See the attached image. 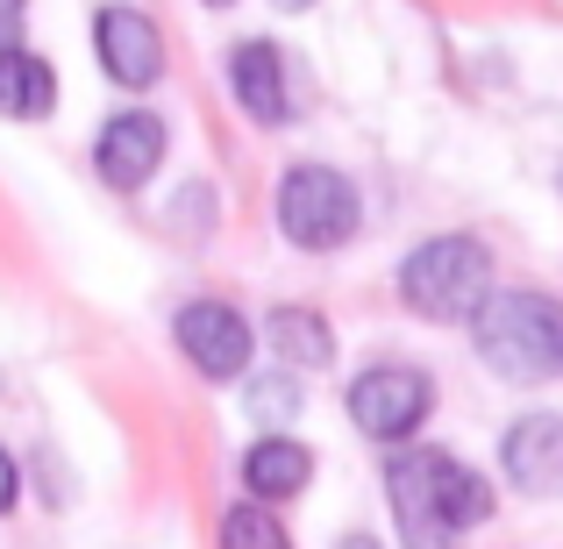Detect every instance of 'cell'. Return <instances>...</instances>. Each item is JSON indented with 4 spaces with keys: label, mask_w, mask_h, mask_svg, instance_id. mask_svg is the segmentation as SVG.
Here are the masks:
<instances>
[{
    "label": "cell",
    "mask_w": 563,
    "mask_h": 549,
    "mask_svg": "<svg viewBox=\"0 0 563 549\" xmlns=\"http://www.w3.org/2000/svg\"><path fill=\"white\" fill-rule=\"evenodd\" d=\"M93 51H100V72H108L114 86H129V94H151V86L165 79V36H157V22L143 8H129V0H114V8L93 14Z\"/></svg>",
    "instance_id": "8992f818"
},
{
    "label": "cell",
    "mask_w": 563,
    "mask_h": 549,
    "mask_svg": "<svg viewBox=\"0 0 563 549\" xmlns=\"http://www.w3.org/2000/svg\"><path fill=\"white\" fill-rule=\"evenodd\" d=\"M229 86H235V100H243V114H250V122H264V129H278L292 114L286 57H278V43H264V36H243L229 51Z\"/></svg>",
    "instance_id": "30bf717a"
},
{
    "label": "cell",
    "mask_w": 563,
    "mask_h": 549,
    "mask_svg": "<svg viewBox=\"0 0 563 549\" xmlns=\"http://www.w3.org/2000/svg\"><path fill=\"white\" fill-rule=\"evenodd\" d=\"M207 8H235V0H207Z\"/></svg>",
    "instance_id": "d6986e66"
},
{
    "label": "cell",
    "mask_w": 563,
    "mask_h": 549,
    "mask_svg": "<svg viewBox=\"0 0 563 549\" xmlns=\"http://www.w3.org/2000/svg\"><path fill=\"white\" fill-rule=\"evenodd\" d=\"M51 108H57V72L43 65V57H29L22 43L0 51V114L36 122V114H51Z\"/></svg>",
    "instance_id": "7c38bea8"
},
{
    "label": "cell",
    "mask_w": 563,
    "mask_h": 549,
    "mask_svg": "<svg viewBox=\"0 0 563 549\" xmlns=\"http://www.w3.org/2000/svg\"><path fill=\"white\" fill-rule=\"evenodd\" d=\"M357 221H364V200H357V186H350L343 172L292 165L286 179H278V229H286V243L343 250L350 235H357Z\"/></svg>",
    "instance_id": "277c9868"
},
{
    "label": "cell",
    "mask_w": 563,
    "mask_h": 549,
    "mask_svg": "<svg viewBox=\"0 0 563 549\" xmlns=\"http://www.w3.org/2000/svg\"><path fill=\"white\" fill-rule=\"evenodd\" d=\"M471 336H478V358L514 385L563 371V307L550 293H485L471 315Z\"/></svg>",
    "instance_id": "7a4b0ae2"
},
{
    "label": "cell",
    "mask_w": 563,
    "mask_h": 549,
    "mask_svg": "<svg viewBox=\"0 0 563 549\" xmlns=\"http://www.w3.org/2000/svg\"><path fill=\"white\" fill-rule=\"evenodd\" d=\"M14 485H22V479H14V457H8V450H0V514H8V507H14Z\"/></svg>",
    "instance_id": "e0dca14e"
},
{
    "label": "cell",
    "mask_w": 563,
    "mask_h": 549,
    "mask_svg": "<svg viewBox=\"0 0 563 549\" xmlns=\"http://www.w3.org/2000/svg\"><path fill=\"white\" fill-rule=\"evenodd\" d=\"M343 549H372V542H343Z\"/></svg>",
    "instance_id": "ffe728a7"
},
{
    "label": "cell",
    "mask_w": 563,
    "mask_h": 549,
    "mask_svg": "<svg viewBox=\"0 0 563 549\" xmlns=\"http://www.w3.org/2000/svg\"><path fill=\"white\" fill-rule=\"evenodd\" d=\"M428 407H435V385H428V371H413V364H378V371H364V378L350 385V421H357L372 442H407L413 428L428 421Z\"/></svg>",
    "instance_id": "5b68a950"
},
{
    "label": "cell",
    "mask_w": 563,
    "mask_h": 549,
    "mask_svg": "<svg viewBox=\"0 0 563 549\" xmlns=\"http://www.w3.org/2000/svg\"><path fill=\"white\" fill-rule=\"evenodd\" d=\"M499 464H507V485L528 499L563 493V414H521L499 442Z\"/></svg>",
    "instance_id": "ba28073f"
},
{
    "label": "cell",
    "mask_w": 563,
    "mask_h": 549,
    "mask_svg": "<svg viewBox=\"0 0 563 549\" xmlns=\"http://www.w3.org/2000/svg\"><path fill=\"white\" fill-rule=\"evenodd\" d=\"M93 165H100V179H108L114 193H136V186H151V172L165 165V122L157 114H114L108 129H100V143H93Z\"/></svg>",
    "instance_id": "9c48e42d"
},
{
    "label": "cell",
    "mask_w": 563,
    "mask_h": 549,
    "mask_svg": "<svg viewBox=\"0 0 563 549\" xmlns=\"http://www.w3.org/2000/svg\"><path fill=\"white\" fill-rule=\"evenodd\" d=\"M385 499L407 549H456L464 528H478L493 514V485L471 464H456L450 450H407L385 471Z\"/></svg>",
    "instance_id": "6da1fadb"
},
{
    "label": "cell",
    "mask_w": 563,
    "mask_h": 549,
    "mask_svg": "<svg viewBox=\"0 0 563 549\" xmlns=\"http://www.w3.org/2000/svg\"><path fill=\"white\" fill-rule=\"evenodd\" d=\"M307 479H314V450H307V442H292V436L250 442L243 485H250L257 499H292V493H307Z\"/></svg>",
    "instance_id": "8fae6325"
},
{
    "label": "cell",
    "mask_w": 563,
    "mask_h": 549,
    "mask_svg": "<svg viewBox=\"0 0 563 549\" xmlns=\"http://www.w3.org/2000/svg\"><path fill=\"white\" fill-rule=\"evenodd\" d=\"M22 22H29V0H0V51L22 43Z\"/></svg>",
    "instance_id": "2e32d148"
},
{
    "label": "cell",
    "mask_w": 563,
    "mask_h": 549,
    "mask_svg": "<svg viewBox=\"0 0 563 549\" xmlns=\"http://www.w3.org/2000/svg\"><path fill=\"white\" fill-rule=\"evenodd\" d=\"M179 350L207 378H243L250 371V321L221 300H192V307H179Z\"/></svg>",
    "instance_id": "52a82bcc"
},
{
    "label": "cell",
    "mask_w": 563,
    "mask_h": 549,
    "mask_svg": "<svg viewBox=\"0 0 563 549\" xmlns=\"http://www.w3.org/2000/svg\"><path fill=\"white\" fill-rule=\"evenodd\" d=\"M264 336H272V350H278V358H286L292 371H321V364H335V336H329V321L307 315V307H278V315L264 321Z\"/></svg>",
    "instance_id": "4fadbf2b"
},
{
    "label": "cell",
    "mask_w": 563,
    "mask_h": 549,
    "mask_svg": "<svg viewBox=\"0 0 563 549\" xmlns=\"http://www.w3.org/2000/svg\"><path fill=\"white\" fill-rule=\"evenodd\" d=\"M272 8H278V14H307V8H314V0H272Z\"/></svg>",
    "instance_id": "ac0fdd59"
},
{
    "label": "cell",
    "mask_w": 563,
    "mask_h": 549,
    "mask_svg": "<svg viewBox=\"0 0 563 549\" xmlns=\"http://www.w3.org/2000/svg\"><path fill=\"white\" fill-rule=\"evenodd\" d=\"M221 549H292L286 528H278V514H264L257 499H243V507L221 514Z\"/></svg>",
    "instance_id": "5bb4252c"
},
{
    "label": "cell",
    "mask_w": 563,
    "mask_h": 549,
    "mask_svg": "<svg viewBox=\"0 0 563 549\" xmlns=\"http://www.w3.org/2000/svg\"><path fill=\"white\" fill-rule=\"evenodd\" d=\"M250 414H257V421H292V414H300V378H292V371L250 378Z\"/></svg>",
    "instance_id": "9a60e30c"
},
{
    "label": "cell",
    "mask_w": 563,
    "mask_h": 549,
    "mask_svg": "<svg viewBox=\"0 0 563 549\" xmlns=\"http://www.w3.org/2000/svg\"><path fill=\"white\" fill-rule=\"evenodd\" d=\"M399 293L421 321H471L478 300L493 293V257L471 235H428L407 264H399Z\"/></svg>",
    "instance_id": "3957f363"
},
{
    "label": "cell",
    "mask_w": 563,
    "mask_h": 549,
    "mask_svg": "<svg viewBox=\"0 0 563 549\" xmlns=\"http://www.w3.org/2000/svg\"><path fill=\"white\" fill-rule=\"evenodd\" d=\"M556 186H563V172H556Z\"/></svg>",
    "instance_id": "44dd1931"
}]
</instances>
